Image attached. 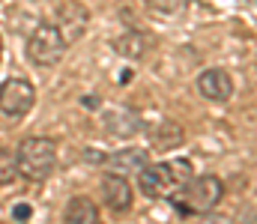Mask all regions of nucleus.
<instances>
[{"mask_svg":"<svg viewBox=\"0 0 257 224\" xmlns=\"http://www.w3.org/2000/svg\"><path fill=\"white\" fill-rule=\"evenodd\" d=\"M0 54H3V39H0Z\"/></svg>","mask_w":257,"mask_h":224,"instance_id":"obj_20","label":"nucleus"},{"mask_svg":"<svg viewBox=\"0 0 257 224\" xmlns=\"http://www.w3.org/2000/svg\"><path fill=\"white\" fill-rule=\"evenodd\" d=\"M105 164H108V173H117V176H135L141 173L150 161H147V149H138V147H126V149H117L114 155H105Z\"/></svg>","mask_w":257,"mask_h":224,"instance_id":"obj_8","label":"nucleus"},{"mask_svg":"<svg viewBox=\"0 0 257 224\" xmlns=\"http://www.w3.org/2000/svg\"><path fill=\"white\" fill-rule=\"evenodd\" d=\"M111 48H114L120 57H126V60H141V57L153 48V39H150V33H144V30H126V33H120V36L111 42Z\"/></svg>","mask_w":257,"mask_h":224,"instance_id":"obj_10","label":"nucleus"},{"mask_svg":"<svg viewBox=\"0 0 257 224\" xmlns=\"http://www.w3.org/2000/svg\"><path fill=\"white\" fill-rule=\"evenodd\" d=\"M15 176H18V161H15V155H9V152L0 149V185L12 182Z\"/></svg>","mask_w":257,"mask_h":224,"instance_id":"obj_15","label":"nucleus"},{"mask_svg":"<svg viewBox=\"0 0 257 224\" xmlns=\"http://www.w3.org/2000/svg\"><path fill=\"white\" fill-rule=\"evenodd\" d=\"M221 197H224V182L215 173H203V176H192L189 185L177 197H171V203H174L177 215L189 218V215H206V212H212L221 203Z\"/></svg>","mask_w":257,"mask_h":224,"instance_id":"obj_2","label":"nucleus"},{"mask_svg":"<svg viewBox=\"0 0 257 224\" xmlns=\"http://www.w3.org/2000/svg\"><path fill=\"white\" fill-rule=\"evenodd\" d=\"M183 141H186V132H183V126H180V123H174V120H165V123H162V126H156V129H153V135H150V144H153V149H159V152L177 149Z\"/></svg>","mask_w":257,"mask_h":224,"instance_id":"obj_12","label":"nucleus"},{"mask_svg":"<svg viewBox=\"0 0 257 224\" xmlns=\"http://www.w3.org/2000/svg\"><path fill=\"white\" fill-rule=\"evenodd\" d=\"M81 102H84V108H96V105H99V99H96V96H84Z\"/></svg>","mask_w":257,"mask_h":224,"instance_id":"obj_19","label":"nucleus"},{"mask_svg":"<svg viewBox=\"0 0 257 224\" xmlns=\"http://www.w3.org/2000/svg\"><path fill=\"white\" fill-rule=\"evenodd\" d=\"M194 170L189 158H171L162 164H147L138 173V188L153 200H171L189 185Z\"/></svg>","mask_w":257,"mask_h":224,"instance_id":"obj_1","label":"nucleus"},{"mask_svg":"<svg viewBox=\"0 0 257 224\" xmlns=\"http://www.w3.org/2000/svg\"><path fill=\"white\" fill-rule=\"evenodd\" d=\"M87 24H90V9H87L84 3H78V0H63V3L54 9V27L60 30V36L66 39V45L78 42V39L84 36Z\"/></svg>","mask_w":257,"mask_h":224,"instance_id":"obj_6","label":"nucleus"},{"mask_svg":"<svg viewBox=\"0 0 257 224\" xmlns=\"http://www.w3.org/2000/svg\"><path fill=\"white\" fill-rule=\"evenodd\" d=\"M203 224H230V218H224V215H209V212H206V221Z\"/></svg>","mask_w":257,"mask_h":224,"instance_id":"obj_18","label":"nucleus"},{"mask_svg":"<svg viewBox=\"0 0 257 224\" xmlns=\"http://www.w3.org/2000/svg\"><path fill=\"white\" fill-rule=\"evenodd\" d=\"M63 224H99V209L90 197L84 194H75L69 203H66L63 212Z\"/></svg>","mask_w":257,"mask_h":224,"instance_id":"obj_11","label":"nucleus"},{"mask_svg":"<svg viewBox=\"0 0 257 224\" xmlns=\"http://www.w3.org/2000/svg\"><path fill=\"white\" fill-rule=\"evenodd\" d=\"M138 126H141V120H138V114H132L128 108H117V111H108V114H105V129H108L114 138H128V135H135Z\"/></svg>","mask_w":257,"mask_h":224,"instance_id":"obj_13","label":"nucleus"},{"mask_svg":"<svg viewBox=\"0 0 257 224\" xmlns=\"http://www.w3.org/2000/svg\"><path fill=\"white\" fill-rule=\"evenodd\" d=\"M84 158H87V161H93V164L105 161V155H102V152H96V149H87V152H84Z\"/></svg>","mask_w":257,"mask_h":224,"instance_id":"obj_17","label":"nucleus"},{"mask_svg":"<svg viewBox=\"0 0 257 224\" xmlns=\"http://www.w3.org/2000/svg\"><path fill=\"white\" fill-rule=\"evenodd\" d=\"M30 215H33V206L30 203H15L12 206V218L15 221H30Z\"/></svg>","mask_w":257,"mask_h":224,"instance_id":"obj_16","label":"nucleus"},{"mask_svg":"<svg viewBox=\"0 0 257 224\" xmlns=\"http://www.w3.org/2000/svg\"><path fill=\"white\" fill-rule=\"evenodd\" d=\"M66 39L60 36V30L54 27V21H42L33 33H30V39H27V57H30V63L33 66H54V63H60V57L66 54Z\"/></svg>","mask_w":257,"mask_h":224,"instance_id":"obj_4","label":"nucleus"},{"mask_svg":"<svg viewBox=\"0 0 257 224\" xmlns=\"http://www.w3.org/2000/svg\"><path fill=\"white\" fill-rule=\"evenodd\" d=\"M18 176L27 182H45L57 164V141L54 138H24L15 152Z\"/></svg>","mask_w":257,"mask_h":224,"instance_id":"obj_3","label":"nucleus"},{"mask_svg":"<svg viewBox=\"0 0 257 224\" xmlns=\"http://www.w3.org/2000/svg\"><path fill=\"white\" fill-rule=\"evenodd\" d=\"M150 12L156 15H165V18H177L189 9V0H144Z\"/></svg>","mask_w":257,"mask_h":224,"instance_id":"obj_14","label":"nucleus"},{"mask_svg":"<svg viewBox=\"0 0 257 224\" xmlns=\"http://www.w3.org/2000/svg\"><path fill=\"white\" fill-rule=\"evenodd\" d=\"M36 102V90L27 78H6L0 84V111L12 120H21Z\"/></svg>","mask_w":257,"mask_h":224,"instance_id":"obj_5","label":"nucleus"},{"mask_svg":"<svg viewBox=\"0 0 257 224\" xmlns=\"http://www.w3.org/2000/svg\"><path fill=\"white\" fill-rule=\"evenodd\" d=\"M102 194H105V203H108L114 212H126L128 206H132V185L126 182V176L105 173V179H102Z\"/></svg>","mask_w":257,"mask_h":224,"instance_id":"obj_9","label":"nucleus"},{"mask_svg":"<svg viewBox=\"0 0 257 224\" xmlns=\"http://www.w3.org/2000/svg\"><path fill=\"white\" fill-rule=\"evenodd\" d=\"M197 93L206 102H227L233 96V78L224 69H203L197 75Z\"/></svg>","mask_w":257,"mask_h":224,"instance_id":"obj_7","label":"nucleus"}]
</instances>
